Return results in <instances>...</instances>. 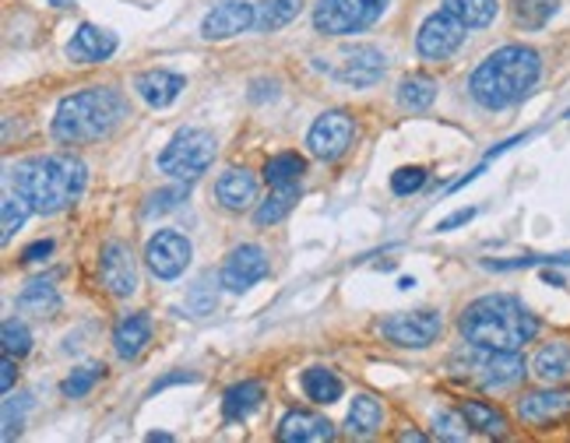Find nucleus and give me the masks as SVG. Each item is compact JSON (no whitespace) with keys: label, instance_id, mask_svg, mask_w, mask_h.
Listing matches in <instances>:
<instances>
[{"label":"nucleus","instance_id":"obj_28","mask_svg":"<svg viewBox=\"0 0 570 443\" xmlns=\"http://www.w3.org/2000/svg\"><path fill=\"white\" fill-rule=\"evenodd\" d=\"M461 419L468 422V430H476L482 436H503L507 433V419L503 412H497L493 405H486V401H465L458 409Z\"/></svg>","mask_w":570,"mask_h":443},{"label":"nucleus","instance_id":"obj_18","mask_svg":"<svg viewBox=\"0 0 570 443\" xmlns=\"http://www.w3.org/2000/svg\"><path fill=\"white\" fill-rule=\"evenodd\" d=\"M116 35L110 29H99V25H78L74 39L68 43V56L78 60V64H103L116 53Z\"/></svg>","mask_w":570,"mask_h":443},{"label":"nucleus","instance_id":"obj_36","mask_svg":"<svg viewBox=\"0 0 570 443\" xmlns=\"http://www.w3.org/2000/svg\"><path fill=\"white\" fill-rule=\"evenodd\" d=\"M191 187H187V179H180L176 187H166V190H159L149 197V205H145V215H162V212H173L180 200H187Z\"/></svg>","mask_w":570,"mask_h":443},{"label":"nucleus","instance_id":"obj_13","mask_svg":"<svg viewBox=\"0 0 570 443\" xmlns=\"http://www.w3.org/2000/svg\"><path fill=\"white\" fill-rule=\"evenodd\" d=\"M264 275H268V254L257 244H243L226 257V265H222V286L230 292H247Z\"/></svg>","mask_w":570,"mask_h":443},{"label":"nucleus","instance_id":"obj_8","mask_svg":"<svg viewBox=\"0 0 570 443\" xmlns=\"http://www.w3.org/2000/svg\"><path fill=\"white\" fill-rule=\"evenodd\" d=\"M353 134H356L353 116L345 110H328L314 120V127L307 134V148L314 158H320V163H335V158L349 152Z\"/></svg>","mask_w":570,"mask_h":443},{"label":"nucleus","instance_id":"obj_3","mask_svg":"<svg viewBox=\"0 0 570 443\" xmlns=\"http://www.w3.org/2000/svg\"><path fill=\"white\" fill-rule=\"evenodd\" d=\"M542 60L532 47H500L476 68L472 82V99L482 110H507L518 106L521 99L539 85Z\"/></svg>","mask_w":570,"mask_h":443},{"label":"nucleus","instance_id":"obj_9","mask_svg":"<svg viewBox=\"0 0 570 443\" xmlns=\"http://www.w3.org/2000/svg\"><path fill=\"white\" fill-rule=\"evenodd\" d=\"M380 331L388 334L395 346L401 349H426L434 346L444 331V317L437 310H413V313H395L380 324Z\"/></svg>","mask_w":570,"mask_h":443},{"label":"nucleus","instance_id":"obj_5","mask_svg":"<svg viewBox=\"0 0 570 443\" xmlns=\"http://www.w3.org/2000/svg\"><path fill=\"white\" fill-rule=\"evenodd\" d=\"M525 359L518 352H503V349H486V346H468L451 356V373L458 380L482 391H507L525 380Z\"/></svg>","mask_w":570,"mask_h":443},{"label":"nucleus","instance_id":"obj_1","mask_svg":"<svg viewBox=\"0 0 570 443\" xmlns=\"http://www.w3.org/2000/svg\"><path fill=\"white\" fill-rule=\"evenodd\" d=\"M14 190L29 200V208L35 215H60L71 205H78V197L85 194L89 169L74 155H35L29 163H18L14 173Z\"/></svg>","mask_w":570,"mask_h":443},{"label":"nucleus","instance_id":"obj_12","mask_svg":"<svg viewBox=\"0 0 570 443\" xmlns=\"http://www.w3.org/2000/svg\"><path fill=\"white\" fill-rule=\"evenodd\" d=\"M384 71H388V60H384L377 47H349L338 53L332 78H338L342 85H353V89H370L380 82Z\"/></svg>","mask_w":570,"mask_h":443},{"label":"nucleus","instance_id":"obj_34","mask_svg":"<svg viewBox=\"0 0 570 443\" xmlns=\"http://www.w3.org/2000/svg\"><path fill=\"white\" fill-rule=\"evenodd\" d=\"M0 349H4V356H11V359H26L32 352V331L18 317L4 320V331H0Z\"/></svg>","mask_w":570,"mask_h":443},{"label":"nucleus","instance_id":"obj_39","mask_svg":"<svg viewBox=\"0 0 570 443\" xmlns=\"http://www.w3.org/2000/svg\"><path fill=\"white\" fill-rule=\"evenodd\" d=\"M423 184H426V169H419V166H405L391 176V190L398 197H409V194L423 190Z\"/></svg>","mask_w":570,"mask_h":443},{"label":"nucleus","instance_id":"obj_29","mask_svg":"<svg viewBox=\"0 0 570 443\" xmlns=\"http://www.w3.org/2000/svg\"><path fill=\"white\" fill-rule=\"evenodd\" d=\"M296 200H299V184H289V187H272V194L261 200L254 218H257V226H275V222H282L285 215H289L296 208Z\"/></svg>","mask_w":570,"mask_h":443},{"label":"nucleus","instance_id":"obj_14","mask_svg":"<svg viewBox=\"0 0 570 443\" xmlns=\"http://www.w3.org/2000/svg\"><path fill=\"white\" fill-rule=\"evenodd\" d=\"M254 18H257V4H247V0H222V4H215L205 22H201V35L205 39H233L240 32L254 29Z\"/></svg>","mask_w":570,"mask_h":443},{"label":"nucleus","instance_id":"obj_17","mask_svg":"<svg viewBox=\"0 0 570 443\" xmlns=\"http://www.w3.org/2000/svg\"><path fill=\"white\" fill-rule=\"evenodd\" d=\"M518 415L528 426H549V422H560L570 415V391H536V394H525L518 401Z\"/></svg>","mask_w":570,"mask_h":443},{"label":"nucleus","instance_id":"obj_25","mask_svg":"<svg viewBox=\"0 0 570 443\" xmlns=\"http://www.w3.org/2000/svg\"><path fill=\"white\" fill-rule=\"evenodd\" d=\"M303 391H307L311 401H317V405H335V401L345 394V384L342 377L328 367H311L307 373H303Z\"/></svg>","mask_w":570,"mask_h":443},{"label":"nucleus","instance_id":"obj_23","mask_svg":"<svg viewBox=\"0 0 570 443\" xmlns=\"http://www.w3.org/2000/svg\"><path fill=\"white\" fill-rule=\"evenodd\" d=\"M264 405V384L261 380H240L222 394V419L226 422H247Z\"/></svg>","mask_w":570,"mask_h":443},{"label":"nucleus","instance_id":"obj_33","mask_svg":"<svg viewBox=\"0 0 570 443\" xmlns=\"http://www.w3.org/2000/svg\"><path fill=\"white\" fill-rule=\"evenodd\" d=\"M515 22L528 32H536L542 25H549V18L560 11V0H511Z\"/></svg>","mask_w":570,"mask_h":443},{"label":"nucleus","instance_id":"obj_47","mask_svg":"<svg viewBox=\"0 0 570 443\" xmlns=\"http://www.w3.org/2000/svg\"><path fill=\"white\" fill-rule=\"evenodd\" d=\"M50 4H53V8H71L74 0H50Z\"/></svg>","mask_w":570,"mask_h":443},{"label":"nucleus","instance_id":"obj_19","mask_svg":"<svg viewBox=\"0 0 570 443\" xmlns=\"http://www.w3.org/2000/svg\"><path fill=\"white\" fill-rule=\"evenodd\" d=\"M183 89H187V78L176 74V71H162V68L134 78V92L145 99L152 110H166L170 103H176V95Z\"/></svg>","mask_w":570,"mask_h":443},{"label":"nucleus","instance_id":"obj_2","mask_svg":"<svg viewBox=\"0 0 570 443\" xmlns=\"http://www.w3.org/2000/svg\"><path fill=\"white\" fill-rule=\"evenodd\" d=\"M458 328H461L465 341H472V346L518 352L528 346V341H536L539 320L515 296H482L476 303L465 307Z\"/></svg>","mask_w":570,"mask_h":443},{"label":"nucleus","instance_id":"obj_35","mask_svg":"<svg viewBox=\"0 0 570 443\" xmlns=\"http://www.w3.org/2000/svg\"><path fill=\"white\" fill-rule=\"evenodd\" d=\"M0 212H4V233H0V239H4V244H11L14 239V233L26 226V218H29V200L22 197V194H8L4 200H0Z\"/></svg>","mask_w":570,"mask_h":443},{"label":"nucleus","instance_id":"obj_26","mask_svg":"<svg viewBox=\"0 0 570 443\" xmlns=\"http://www.w3.org/2000/svg\"><path fill=\"white\" fill-rule=\"evenodd\" d=\"M303 173H307V158L296 155V152H278V155L268 158V163H264V179H268V187L299 184Z\"/></svg>","mask_w":570,"mask_h":443},{"label":"nucleus","instance_id":"obj_31","mask_svg":"<svg viewBox=\"0 0 570 443\" xmlns=\"http://www.w3.org/2000/svg\"><path fill=\"white\" fill-rule=\"evenodd\" d=\"M380 419H384V409L377 398H370V394L353 398V405H349V433L353 436H374Z\"/></svg>","mask_w":570,"mask_h":443},{"label":"nucleus","instance_id":"obj_15","mask_svg":"<svg viewBox=\"0 0 570 443\" xmlns=\"http://www.w3.org/2000/svg\"><path fill=\"white\" fill-rule=\"evenodd\" d=\"M99 275H103V286L113 292V296H131L138 289V268H134V254L128 244H120V239H110L103 247V257H99Z\"/></svg>","mask_w":570,"mask_h":443},{"label":"nucleus","instance_id":"obj_6","mask_svg":"<svg viewBox=\"0 0 570 443\" xmlns=\"http://www.w3.org/2000/svg\"><path fill=\"white\" fill-rule=\"evenodd\" d=\"M215 134L201 131V127H183L173 134V141L159 155V169L173 176V179H197L201 173H208V166L215 163Z\"/></svg>","mask_w":570,"mask_h":443},{"label":"nucleus","instance_id":"obj_24","mask_svg":"<svg viewBox=\"0 0 570 443\" xmlns=\"http://www.w3.org/2000/svg\"><path fill=\"white\" fill-rule=\"evenodd\" d=\"M18 310L29 317H53L60 310V292L50 278H35L18 292Z\"/></svg>","mask_w":570,"mask_h":443},{"label":"nucleus","instance_id":"obj_38","mask_svg":"<svg viewBox=\"0 0 570 443\" xmlns=\"http://www.w3.org/2000/svg\"><path fill=\"white\" fill-rule=\"evenodd\" d=\"M29 405H32L29 394H18V398H8L4 401V440H14V433L22 430Z\"/></svg>","mask_w":570,"mask_h":443},{"label":"nucleus","instance_id":"obj_22","mask_svg":"<svg viewBox=\"0 0 570 443\" xmlns=\"http://www.w3.org/2000/svg\"><path fill=\"white\" fill-rule=\"evenodd\" d=\"M149 341H152V317L149 313H128L113 328V349L124 362H131V359H138L141 352H145Z\"/></svg>","mask_w":570,"mask_h":443},{"label":"nucleus","instance_id":"obj_43","mask_svg":"<svg viewBox=\"0 0 570 443\" xmlns=\"http://www.w3.org/2000/svg\"><path fill=\"white\" fill-rule=\"evenodd\" d=\"M191 380H197V377H194V373H187V370H180V373H170V377L155 380V384H152V394L166 391V388H173V384H191Z\"/></svg>","mask_w":570,"mask_h":443},{"label":"nucleus","instance_id":"obj_4","mask_svg":"<svg viewBox=\"0 0 570 443\" xmlns=\"http://www.w3.org/2000/svg\"><path fill=\"white\" fill-rule=\"evenodd\" d=\"M128 116V99L116 89H81L68 99H60L53 116V137L60 145H92V141L110 137Z\"/></svg>","mask_w":570,"mask_h":443},{"label":"nucleus","instance_id":"obj_27","mask_svg":"<svg viewBox=\"0 0 570 443\" xmlns=\"http://www.w3.org/2000/svg\"><path fill=\"white\" fill-rule=\"evenodd\" d=\"M434 99H437V82L430 74H413L398 85V106L401 110L423 113V110L434 106Z\"/></svg>","mask_w":570,"mask_h":443},{"label":"nucleus","instance_id":"obj_37","mask_svg":"<svg viewBox=\"0 0 570 443\" xmlns=\"http://www.w3.org/2000/svg\"><path fill=\"white\" fill-rule=\"evenodd\" d=\"M99 377H103L99 367H81L64 380V384H60V391H64V398H85L99 384Z\"/></svg>","mask_w":570,"mask_h":443},{"label":"nucleus","instance_id":"obj_45","mask_svg":"<svg viewBox=\"0 0 570 443\" xmlns=\"http://www.w3.org/2000/svg\"><path fill=\"white\" fill-rule=\"evenodd\" d=\"M542 278L549 281V286H563V275H557V271H542Z\"/></svg>","mask_w":570,"mask_h":443},{"label":"nucleus","instance_id":"obj_7","mask_svg":"<svg viewBox=\"0 0 570 443\" xmlns=\"http://www.w3.org/2000/svg\"><path fill=\"white\" fill-rule=\"evenodd\" d=\"M391 0H320L314 8V29L320 35H353L380 22Z\"/></svg>","mask_w":570,"mask_h":443},{"label":"nucleus","instance_id":"obj_20","mask_svg":"<svg viewBox=\"0 0 570 443\" xmlns=\"http://www.w3.org/2000/svg\"><path fill=\"white\" fill-rule=\"evenodd\" d=\"M215 197H218V205L222 208H230V212H243V208H251L254 200H257V176L247 173V169H226L218 179H215Z\"/></svg>","mask_w":570,"mask_h":443},{"label":"nucleus","instance_id":"obj_11","mask_svg":"<svg viewBox=\"0 0 570 443\" xmlns=\"http://www.w3.org/2000/svg\"><path fill=\"white\" fill-rule=\"evenodd\" d=\"M461 43H465V25L447 8L426 18L416 35V50L423 60H447Z\"/></svg>","mask_w":570,"mask_h":443},{"label":"nucleus","instance_id":"obj_10","mask_svg":"<svg viewBox=\"0 0 570 443\" xmlns=\"http://www.w3.org/2000/svg\"><path fill=\"white\" fill-rule=\"evenodd\" d=\"M191 244H187V236H180L173 229H162L149 239V247H145V265L155 278L162 281H173L180 278L183 271H187L191 265Z\"/></svg>","mask_w":570,"mask_h":443},{"label":"nucleus","instance_id":"obj_40","mask_svg":"<svg viewBox=\"0 0 570 443\" xmlns=\"http://www.w3.org/2000/svg\"><path fill=\"white\" fill-rule=\"evenodd\" d=\"M437 436L440 440H451V443H461L468 440V422L461 419V412H440L437 415Z\"/></svg>","mask_w":570,"mask_h":443},{"label":"nucleus","instance_id":"obj_46","mask_svg":"<svg viewBox=\"0 0 570 443\" xmlns=\"http://www.w3.org/2000/svg\"><path fill=\"white\" fill-rule=\"evenodd\" d=\"M170 433H149V443H170Z\"/></svg>","mask_w":570,"mask_h":443},{"label":"nucleus","instance_id":"obj_32","mask_svg":"<svg viewBox=\"0 0 570 443\" xmlns=\"http://www.w3.org/2000/svg\"><path fill=\"white\" fill-rule=\"evenodd\" d=\"M465 29H486L497 18V0H444Z\"/></svg>","mask_w":570,"mask_h":443},{"label":"nucleus","instance_id":"obj_42","mask_svg":"<svg viewBox=\"0 0 570 443\" xmlns=\"http://www.w3.org/2000/svg\"><path fill=\"white\" fill-rule=\"evenodd\" d=\"M476 218V208H461V212H455V215H447V218H440V233H451V229H458V226H465V222H472Z\"/></svg>","mask_w":570,"mask_h":443},{"label":"nucleus","instance_id":"obj_21","mask_svg":"<svg viewBox=\"0 0 570 443\" xmlns=\"http://www.w3.org/2000/svg\"><path fill=\"white\" fill-rule=\"evenodd\" d=\"M532 377L542 380V384L549 388H560L570 380V341H549V346H542L532 359Z\"/></svg>","mask_w":570,"mask_h":443},{"label":"nucleus","instance_id":"obj_44","mask_svg":"<svg viewBox=\"0 0 570 443\" xmlns=\"http://www.w3.org/2000/svg\"><path fill=\"white\" fill-rule=\"evenodd\" d=\"M0 370H4V373H0V388L11 391V388H14V370H18V359L4 356V367H0Z\"/></svg>","mask_w":570,"mask_h":443},{"label":"nucleus","instance_id":"obj_41","mask_svg":"<svg viewBox=\"0 0 570 443\" xmlns=\"http://www.w3.org/2000/svg\"><path fill=\"white\" fill-rule=\"evenodd\" d=\"M53 254V239H35L22 250V265H39V260H47Z\"/></svg>","mask_w":570,"mask_h":443},{"label":"nucleus","instance_id":"obj_30","mask_svg":"<svg viewBox=\"0 0 570 443\" xmlns=\"http://www.w3.org/2000/svg\"><path fill=\"white\" fill-rule=\"evenodd\" d=\"M299 8H303V0H261L254 29L257 32H278L293 22V18L299 14Z\"/></svg>","mask_w":570,"mask_h":443},{"label":"nucleus","instance_id":"obj_16","mask_svg":"<svg viewBox=\"0 0 570 443\" xmlns=\"http://www.w3.org/2000/svg\"><path fill=\"white\" fill-rule=\"evenodd\" d=\"M282 443H324L335 436V426L324 415L317 412H307V409H293L285 412L282 422H278V433H275Z\"/></svg>","mask_w":570,"mask_h":443}]
</instances>
